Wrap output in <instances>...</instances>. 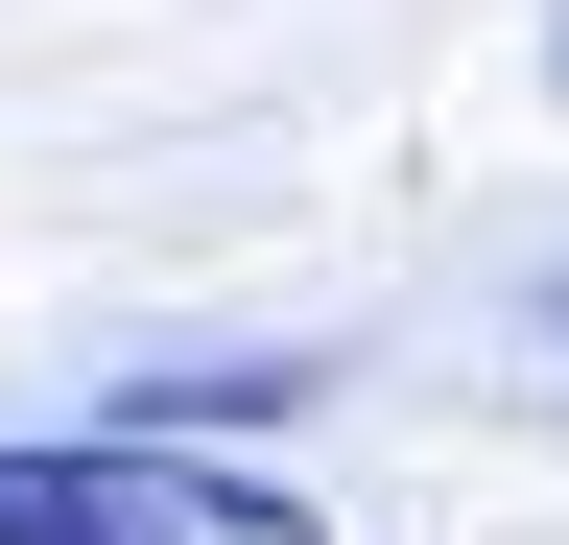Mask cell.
Masks as SVG:
<instances>
[{
	"mask_svg": "<svg viewBox=\"0 0 569 545\" xmlns=\"http://www.w3.org/2000/svg\"><path fill=\"white\" fill-rule=\"evenodd\" d=\"M0 545H332L284 474H213L167 427H24L0 451Z\"/></svg>",
	"mask_w": 569,
	"mask_h": 545,
	"instance_id": "6da1fadb",
	"label": "cell"
},
{
	"mask_svg": "<svg viewBox=\"0 0 569 545\" xmlns=\"http://www.w3.org/2000/svg\"><path fill=\"white\" fill-rule=\"evenodd\" d=\"M546 332H569V261H546Z\"/></svg>",
	"mask_w": 569,
	"mask_h": 545,
	"instance_id": "7a4b0ae2",
	"label": "cell"
}]
</instances>
